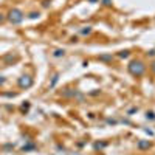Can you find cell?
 I'll use <instances>...</instances> for the list:
<instances>
[{
	"instance_id": "ba28073f",
	"label": "cell",
	"mask_w": 155,
	"mask_h": 155,
	"mask_svg": "<svg viewBox=\"0 0 155 155\" xmlns=\"http://www.w3.org/2000/svg\"><path fill=\"white\" fill-rule=\"evenodd\" d=\"M99 61H112L110 54H104V56H99Z\"/></svg>"
},
{
	"instance_id": "9a60e30c",
	"label": "cell",
	"mask_w": 155,
	"mask_h": 155,
	"mask_svg": "<svg viewBox=\"0 0 155 155\" xmlns=\"http://www.w3.org/2000/svg\"><path fill=\"white\" fill-rule=\"evenodd\" d=\"M148 56H155V50H151V51L148 53Z\"/></svg>"
},
{
	"instance_id": "6da1fadb",
	"label": "cell",
	"mask_w": 155,
	"mask_h": 155,
	"mask_svg": "<svg viewBox=\"0 0 155 155\" xmlns=\"http://www.w3.org/2000/svg\"><path fill=\"white\" fill-rule=\"evenodd\" d=\"M127 70L132 76L135 78H140L146 73V64L141 61V59H132L129 62V65H127Z\"/></svg>"
},
{
	"instance_id": "7a4b0ae2",
	"label": "cell",
	"mask_w": 155,
	"mask_h": 155,
	"mask_svg": "<svg viewBox=\"0 0 155 155\" xmlns=\"http://www.w3.org/2000/svg\"><path fill=\"white\" fill-rule=\"evenodd\" d=\"M23 17H25L23 13L20 10H17V8H14V10H11L10 14H8V20H10L13 25H19V23H22Z\"/></svg>"
},
{
	"instance_id": "5b68a950",
	"label": "cell",
	"mask_w": 155,
	"mask_h": 155,
	"mask_svg": "<svg viewBox=\"0 0 155 155\" xmlns=\"http://www.w3.org/2000/svg\"><path fill=\"white\" fill-rule=\"evenodd\" d=\"M81 34H82V36H88V34H92V26H84V28L81 30Z\"/></svg>"
},
{
	"instance_id": "8fae6325",
	"label": "cell",
	"mask_w": 155,
	"mask_h": 155,
	"mask_svg": "<svg viewBox=\"0 0 155 155\" xmlns=\"http://www.w3.org/2000/svg\"><path fill=\"white\" fill-rule=\"evenodd\" d=\"M58 78H59L58 75H54V78H53V82L50 84V87H54V84H56V82H58Z\"/></svg>"
},
{
	"instance_id": "30bf717a",
	"label": "cell",
	"mask_w": 155,
	"mask_h": 155,
	"mask_svg": "<svg viewBox=\"0 0 155 155\" xmlns=\"http://www.w3.org/2000/svg\"><path fill=\"white\" fill-rule=\"evenodd\" d=\"M106 146V143H95V149H103Z\"/></svg>"
},
{
	"instance_id": "52a82bcc",
	"label": "cell",
	"mask_w": 155,
	"mask_h": 155,
	"mask_svg": "<svg viewBox=\"0 0 155 155\" xmlns=\"http://www.w3.org/2000/svg\"><path fill=\"white\" fill-rule=\"evenodd\" d=\"M64 53H65L64 50H56V51H54V58H61V56H64Z\"/></svg>"
},
{
	"instance_id": "4fadbf2b",
	"label": "cell",
	"mask_w": 155,
	"mask_h": 155,
	"mask_svg": "<svg viewBox=\"0 0 155 155\" xmlns=\"http://www.w3.org/2000/svg\"><path fill=\"white\" fill-rule=\"evenodd\" d=\"M37 16H39V13H31V16H30V17H31V19H36Z\"/></svg>"
},
{
	"instance_id": "8992f818",
	"label": "cell",
	"mask_w": 155,
	"mask_h": 155,
	"mask_svg": "<svg viewBox=\"0 0 155 155\" xmlns=\"http://www.w3.org/2000/svg\"><path fill=\"white\" fill-rule=\"evenodd\" d=\"M129 50H124V51H120V53H118V56H120V58H127V56H129Z\"/></svg>"
},
{
	"instance_id": "e0dca14e",
	"label": "cell",
	"mask_w": 155,
	"mask_h": 155,
	"mask_svg": "<svg viewBox=\"0 0 155 155\" xmlns=\"http://www.w3.org/2000/svg\"><path fill=\"white\" fill-rule=\"evenodd\" d=\"M3 20H5V16H3V14H2V13H0V23H2V22H3Z\"/></svg>"
},
{
	"instance_id": "5bb4252c",
	"label": "cell",
	"mask_w": 155,
	"mask_h": 155,
	"mask_svg": "<svg viewBox=\"0 0 155 155\" xmlns=\"http://www.w3.org/2000/svg\"><path fill=\"white\" fill-rule=\"evenodd\" d=\"M103 2H104V5H106V6H110V5H112V3H110V0H103Z\"/></svg>"
},
{
	"instance_id": "9c48e42d",
	"label": "cell",
	"mask_w": 155,
	"mask_h": 155,
	"mask_svg": "<svg viewBox=\"0 0 155 155\" xmlns=\"http://www.w3.org/2000/svg\"><path fill=\"white\" fill-rule=\"evenodd\" d=\"M146 118H148V120H155V113H154V112H148Z\"/></svg>"
},
{
	"instance_id": "2e32d148",
	"label": "cell",
	"mask_w": 155,
	"mask_h": 155,
	"mask_svg": "<svg viewBox=\"0 0 155 155\" xmlns=\"http://www.w3.org/2000/svg\"><path fill=\"white\" fill-rule=\"evenodd\" d=\"M3 84H5V78L0 76V85H3Z\"/></svg>"
},
{
	"instance_id": "7c38bea8",
	"label": "cell",
	"mask_w": 155,
	"mask_h": 155,
	"mask_svg": "<svg viewBox=\"0 0 155 155\" xmlns=\"http://www.w3.org/2000/svg\"><path fill=\"white\" fill-rule=\"evenodd\" d=\"M151 71H152L154 75H155V61H154V62L151 64Z\"/></svg>"
},
{
	"instance_id": "ac0fdd59",
	"label": "cell",
	"mask_w": 155,
	"mask_h": 155,
	"mask_svg": "<svg viewBox=\"0 0 155 155\" xmlns=\"http://www.w3.org/2000/svg\"><path fill=\"white\" fill-rule=\"evenodd\" d=\"M90 2H96V0H90Z\"/></svg>"
},
{
	"instance_id": "3957f363",
	"label": "cell",
	"mask_w": 155,
	"mask_h": 155,
	"mask_svg": "<svg viewBox=\"0 0 155 155\" xmlns=\"http://www.w3.org/2000/svg\"><path fill=\"white\" fill-rule=\"evenodd\" d=\"M17 84H19L20 88H28L33 85V78L31 76H22V78H19Z\"/></svg>"
},
{
	"instance_id": "277c9868",
	"label": "cell",
	"mask_w": 155,
	"mask_h": 155,
	"mask_svg": "<svg viewBox=\"0 0 155 155\" xmlns=\"http://www.w3.org/2000/svg\"><path fill=\"white\" fill-rule=\"evenodd\" d=\"M136 148L141 149V151H146V149H151L152 148V143L149 140H140L138 143H136Z\"/></svg>"
}]
</instances>
